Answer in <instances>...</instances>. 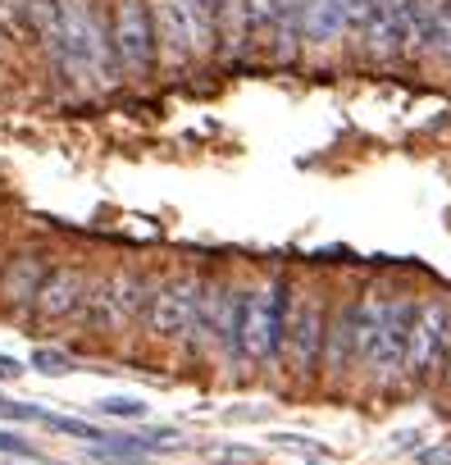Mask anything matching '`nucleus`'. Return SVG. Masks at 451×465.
<instances>
[{
    "label": "nucleus",
    "mask_w": 451,
    "mask_h": 465,
    "mask_svg": "<svg viewBox=\"0 0 451 465\" xmlns=\"http://www.w3.org/2000/svg\"><path fill=\"white\" fill-rule=\"evenodd\" d=\"M356 306H360V356H356V374L369 388H397V383H406L410 329H415L419 302L415 297L365 292V297H356Z\"/></svg>",
    "instance_id": "obj_1"
},
{
    "label": "nucleus",
    "mask_w": 451,
    "mask_h": 465,
    "mask_svg": "<svg viewBox=\"0 0 451 465\" xmlns=\"http://www.w3.org/2000/svg\"><path fill=\"white\" fill-rule=\"evenodd\" d=\"M55 69L74 87H105L114 83V46L110 33L96 15V0H60V46H55Z\"/></svg>",
    "instance_id": "obj_2"
},
{
    "label": "nucleus",
    "mask_w": 451,
    "mask_h": 465,
    "mask_svg": "<svg viewBox=\"0 0 451 465\" xmlns=\"http://www.w3.org/2000/svg\"><path fill=\"white\" fill-rule=\"evenodd\" d=\"M288 306L292 283L283 270L265 274L256 288H247L242 302V333H238V361L242 365H279L283 361V333H288Z\"/></svg>",
    "instance_id": "obj_3"
},
{
    "label": "nucleus",
    "mask_w": 451,
    "mask_h": 465,
    "mask_svg": "<svg viewBox=\"0 0 451 465\" xmlns=\"http://www.w3.org/2000/svg\"><path fill=\"white\" fill-rule=\"evenodd\" d=\"M242 302H247V288H238L233 279H205L196 333H191L187 347L201 351V356H214V361H238Z\"/></svg>",
    "instance_id": "obj_4"
},
{
    "label": "nucleus",
    "mask_w": 451,
    "mask_h": 465,
    "mask_svg": "<svg viewBox=\"0 0 451 465\" xmlns=\"http://www.w3.org/2000/svg\"><path fill=\"white\" fill-rule=\"evenodd\" d=\"M324 338H328V302L315 288H292L288 306V333H283V370L292 379H315L324 365Z\"/></svg>",
    "instance_id": "obj_5"
},
{
    "label": "nucleus",
    "mask_w": 451,
    "mask_h": 465,
    "mask_svg": "<svg viewBox=\"0 0 451 465\" xmlns=\"http://www.w3.org/2000/svg\"><path fill=\"white\" fill-rule=\"evenodd\" d=\"M201 292H205L201 274H169V279L151 283L146 315H142L146 333L160 342H191L196 315H201Z\"/></svg>",
    "instance_id": "obj_6"
},
{
    "label": "nucleus",
    "mask_w": 451,
    "mask_h": 465,
    "mask_svg": "<svg viewBox=\"0 0 451 465\" xmlns=\"http://www.w3.org/2000/svg\"><path fill=\"white\" fill-rule=\"evenodd\" d=\"M446 365H451V297H428V302H419V315L410 329L406 383L428 388L442 379Z\"/></svg>",
    "instance_id": "obj_7"
},
{
    "label": "nucleus",
    "mask_w": 451,
    "mask_h": 465,
    "mask_svg": "<svg viewBox=\"0 0 451 465\" xmlns=\"http://www.w3.org/2000/svg\"><path fill=\"white\" fill-rule=\"evenodd\" d=\"M110 46L128 78H146L155 69V24H151V0H114L110 10Z\"/></svg>",
    "instance_id": "obj_8"
},
{
    "label": "nucleus",
    "mask_w": 451,
    "mask_h": 465,
    "mask_svg": "<svg viewBox=\"0 0 451 465\" xmlns=\"http://www.w3.org/2000/svg\"><path fill=\"white\" fill-rule=\"evenodd\" d=\"M146 297H151V279H142L132 270H114L92 288L87 315L101 333H123L146 315Z\"/></svg>",
    "instance_id": "obj_9"
},
{
    "label": "nucleus",
    "mask_w": 451,
    "mask_h": 465,
    "mask_svg": "<svg viewBox=\"0 0 451 465\" xmlns=\"http://www.w3.org/2000/svg\"><path fill=\"white\" fill-rule=\"evenodd\" d=\"M415 10L419 0H378L360 42L374 60H401L415 46Z\"/></svg>",
    "instance_id": "obj_10"
},
{
    "label": "nucleus",
    "mask_w": 451,
    "mask_h": 465,
    "mask_svg": "<svg viewBox=\"0 0 451 465\" xmlns=\"http://www.w3.org/2000/svg\"><path fill=\"white\" fill-rule=\"evenodd\" d=\"M151 24H155V46H160L164 64L182 69V64L201 60L196 24L187 15V0H151Z\"/></svg>",
    "instance_id": "obj_11"
},
{
    "label": "nucleus",
    "mask_w": 451,
    "mask_h": 465,
    "mask_svg": "<svg viewBox=\"0 0 451 465\" xmlns=\"http://www.w3.org/2000/svg\"><path fill=\"white\" fill-rule=\"evenodd\" d=\"M356 356H360V306L356 302H342L328 311V338H324V365L319 374L328 383L356 374Z\"/></svg>",
    "instance_id": "obj_12"
},
{
    "label": "nucleus",
    "mask_w": 451,
    "mask_h": 465,
    "mask_svg": "<svg viewBox=\"0 0 451 465\" xmlns=\"http://www.w3.org/2000/svg\"><path fill=\"white\" fill-rule=\"evenodd\" d=\"M87 302H92V279H87V270H78V265H51V274H46V283H42V292H37L33 315H37V320H69V315H78Z\"/></svg>",
    "instance_id": "obj_13"
},
{
    "label": "nucleus",
    "mask_w": 451,
    "mask_h": 465,
    "mask_svg": "<svg viewBox=\"0 0 451 465\" xmlns=\"http://www.w3.org/2000/svg\"><path fill=\"white\" fill-rule=\"evenodd\" d=\"M51 274V261L42 252H19L0 265V306L5 311H33L37 292Z\"/></svg>",
    "instance_id": "obj_14"
},
{
    "label": "nucleus",
    "mask_w": 451,
    "mask_h": 465,
    "mask_svg": "<svg viewBox=\"0 0 451 465\" xmlns=\"http://www.w3.org/2000/svg\"><path fill=\"white\" fill-rule=\"evenodd\" d=\"M214 37L223 60H242L251 51V24H247V0H214Z\"/></svg>",
    "instance_id": "obj_15"
},
{
    "label": "nucleus",
    "mask_w": 451,
    "mask_h": 465,
    "mask_svg": "<svg viewBox=\"0 0 451 465\" xmlns=\"http://www.w3.org/2000/svg\"><path fill=\"white\" fill-rule=\"evenodd\" d=\"M451 33V0H419L415 10V51H442Z\"/></svg>",
    "instance_id": "obj_16"
},
{
    "label": "nucleus",
    "mask_w": 451,
    "mask_h": 465,
    "mask_svg": "<svg viewBox=\"0 0 451 465\" xmlns=\"http://www.w3.org/2000/svg\"><path fill=\"white\" fill-rule=\"evenodd\" d=\"M28 28L55 55V46H60V0H28Z\"/></svg>",
    "instance_id": "obj_17"
},
{
    "label": "nucleus",
    "mask_w": 451,
    "mask_h": 465,
    "mask_svg": "<svg viewBox=\"0 0 451 465\" xmlns=\"http://www.w3.org/2000/svg\"><path fill=\"white\" fill-rule=\"evenodd\" d=\"M283 0H247V24H251V46H270L279 28Z\"/></svg>",
    "instance_id": "obj_18"
},
{
    "label": "nucleus",
    "mask_w": 451,
    "mask_h": 465,
    "mask_svg": "<svg viewBox=\"0 0 451 465\" xmlns=\"http://www.w3.org/2000/svg\"><path fill=\"white\" fill-rule=\"evenodd\" d=\"M42 424L46 429H55V433H69V438H83V442H101L105 433L96 429V424H87V420H74V415H42Z\"/></svg>",
    "instance_id": "obj_19"
},
{
    "label": "nucleus",
    "mask_w": 451,
    "mask_h": 465,
    "mask_svg": "<svg viewBox=\"0 0 451 465\" xmlns=\"http://www.w3.org/2000/svg\"><path fill=\"white\" fill-rule=\"evenodd\" d=\"M33 370L60 379V374H74L78 365H74V356H64V351H55V347H37V351H33Z\"/></svg>",
    "instance_id": "obj_20"
},
{
    "label": "nucleus",
    "mask_w": 451,
    "mask_h": 465,
    "mask_svg": "<svg viewBox=\"0 0 451 465\" xmlns=\"http://www.w3.org/2000/svg\"><path fill=\"white\" fill-rule=\"evenodd\" d=\"M96 411L110 415V420H146V401L142 397H105Z\"/></svg>",
    "instance_id": "obj_21"
},
{
    "label": "nucleus",
    "mask_w": 451,
    "mask_h": 465,
    "mask_svg": "<svg viewBox=\"0 0 451 465\" xmlns=\"http://www.w3.org/2000/svg\"><path fill=\"white\" fill-rule=\"evenodd\" d=\"M0 456H28V460H33L37 451H33V442H28V438H19V433H5V429H0Z\"/></svg>",
    "instance_id": "obj_22"
},
{
    "label": "nucleus",
    "mask_w": 451,
    "mask_h": 465,
    "mask_svg": "<svg viewBox=\"0 0 451 465\" xmlns=\"http://www.w3.org/2000/svg\"><path fill=\"white\" fill-rule=\"evenodd\" d=\"M219 460L223 465H260V451H251V447H223Z\"/></svg>",
    "instance_id": "obj_23"
},
{
    "label": "nucleus",
    "mask_w": 451,
    "mask_h": 465,
    "mask_svg": "<svg viewBox=\"0 0 451 465\" xmlns=\"http://www.w3.org/2000/svg\"><path fill=\"white\" fill-rule=\"evenodd\" d=\"M19 374H24V365L15 356H0V379H19Z\"/></svg>",
    "instance_id": "obj_24"
},
{
    "label": "nucleus",
    "mask_w": 451,
    "mask_h": 465,
    "mask_svg": "<svg viewBox=\"0 0 451 465\" xmlns=\"http://www.w3.org/2000/svg\"><path fill=\"white\" fill-rule=\"evenodd\" d=\"M424 460H428V465H433V460H437V465H451V447H433V451H424Z\"/></svg>",
    "instance_id": "obj_25"
},
{
    "label": "nucleus",
    "mask_w": 451,
    "mask_h": 465,
    "mask_svg": "<svg viewBox=\"0 0 451 465\" xmlns=\"http://www.w3.org/2000/svg\"><path fill=\"white\" fill-rule=\"evenodd\" d=\"M442 55H446V60H451V33H446V46H442Z\"/></svg>",
    "instance_id": "obj_26"
}]
</instances>
